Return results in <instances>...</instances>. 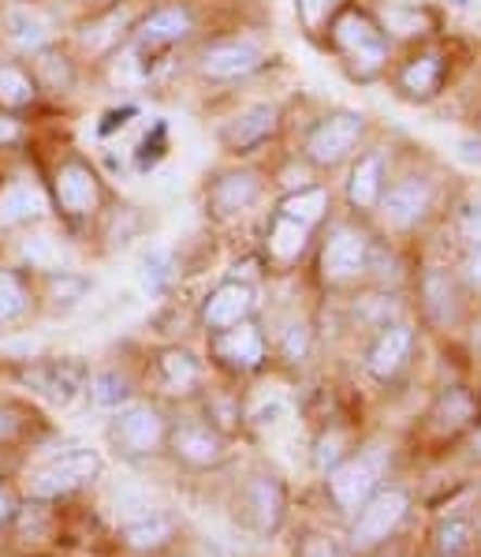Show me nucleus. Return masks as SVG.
<instances>
[{"label":"nucleus","mask_w":481,"mask_h":557,"mask_svg":"<svg viewBox=\"0 0 481 557\" xmlns=\"http://www.w3.org/2000/svg\"><path fill=\"white\" fill-rule=\"evenodd\" d=\"M474 453H478V457H481V431L474 434Z\"/></svg>","instance_id":"49530a36"},{"label":"nucleus","mask_w":481,"mask_h":557,"mask_svg":"<svg viewBox=\"0 0 481 557\" xmlns=\"http://www.w3.org/2000/svg\"><path fill=\"white\" fill-rule=\"evenodd\" d=\"M157 374L161 382H165L168 393H187L194 389L202 379V363L194 352H187V348H165L157 359Z\"/></svg>","instance_id":"a878e982"},{"label":"nucleus","mask_w":481,"mask_h":557,"mask_svg":"<svg viewBox=\"0 0 481 557\" xmlns=\"http://www.w3.org/2000/svg\"><path fill=\"white\" fill-rule=\"evenodd\" d=\"M407 505H410V498L403 491H396V486L377 491L374 498H366L355 528H351V543H355V550H374V546H381L384 539L403 524Z\"/></svg>","instance_id":"1a4fd4ad"},{"label":"nucleus","mask_w":481,"mask_h":557,"mask_svg":"<svg viewBox=\"0 0 481 557\" xmlns=\"http://www.w3.org/2000/svg\"><path fill=\"white\" fill-rule=\"evenodd\" d=\"M23 382H27L34 393L49 397L53 405L67 408L86 389V382H90V371H86L83 359H46V363L27 367Z\"/></svg>","instance_id":"ddd939ff"},{"label":"nucleus","mask_w":481,"mask_h":557,"mask_svg":"<svg viewBox=\"0 0 481 557\" xmlns=\"http://www.w3.org/2000/svg\"><path fill=\"white\" fill-rule=\"evenodd\" d=\"M46 210H49V199L30 180H12L8 187H0V228L27 225V221L41 218Z\"/></svg>","instance_id":"5701e85b"},{"label":"nucleus","mask_w":481,"mask_h":557,"mask_svg":"<svg viewBox=\"0 0 481 557\" xmlns=\"http://www.w3.org/2000/svg\"><path fill=\"white\" fill-rule=\"evenodd\" d=\"M246 512H251L254 528L262 535L280 528V517H283V491L277 479H251L246 486Z\"/></svg>","instance_id":"b1692460"},{"label":"nucleus","mask_w":481,"mask_h":557,"mask_svg":"<svg viewBox=\"0 0 481 557\" xmlns=\"http://www.w3.org/2000/svg\"><path fill=\"white\" fill-rule=\"evenodd\" d=\"M194 30V12L183 4H165L157 12H150L139 23V49H161V46H176V41L191 38Z\"/></svg>","instance_id":"6ab92c4d"},{"label":"nucleus","mask_w":481,"mask_h":557,"mask_svg":"<svg viewBox=\"0 0 481 557\" xmlns=\"http://www.w3.org/2000/svg\"><path fill=\"white\" fill-rule=\"evenodd\" d=\"M34 79L23 67H15V64H0V106H8V109H23V106H30L34 101Z\"/></svg>","instance_id":"2f4dec72"},{"label":"nucleus","mask_w":481,"mask_h":557,"mask_svg":"<svg viewBox=\"0 0 481 557\" xmlns=\"http://www.w3.org/2000/svg\"><path fill=\"white\" fill-rule=\"evenodd\" d=\"M277 213L299 221V225H306V228H317V225H325L332 213V191L325 184H306V187H295V191H283L277 202Z\"/></svg>","instance_id":"4be33fe9"},{"label":"nucleus","mask_w":481,"mask_h":557,"mask_svg":"<svg viewBox=\"0 0 481 557\" xmlns=\"http://www.w3.org/2000/svg\"><path fill=\"white\" fill-rule=\"evenodd\" d=\"M15 139H20V124L8 120V116H0V143H15Z\"/></svg>","instance_id":"c03bdc74"},{"label":"nucleus","mask_w":481,"mask_h":557,"mask_svg":"<svg viewBox=\"0 0 481 557\" xmlns=\"http://www.w3.org/2000/svg\"><path fill=\"white\" fill-rule=\"evenodd\" d=\"M280 352L283 359H291V363L306 359V352H311V330H306L303 322H288L280 333Z\"/></svg>","instance_id":"58836bf2"},{"label":"nucleus","mask_w":481,"mask_h":557,"mask_svg":"<svg viewBox=\"0 0 481 557\" xmlns=\"http://www.w3.org/2000/svg\"><path fill=\"white\" fill-rule=\"evenodd\" d=\"M53 187H56L60 210H64L67 218H86V213H93V210H98V202H101V180L79 158L64 161V165L56 169Z\"/></svg>","instance_id":"4468645a"},{"label":"nucleus","mask_w":481,"mask_h":557,"mask_svg":"<svg viewBox=\"0 0 481 557\" xmlns=\"http://www.w3.org/2000/svg\"><path fill=\"white\" fill-rule=\"evenodd\" d=\"M384 184H389V153L381 147L358 150L355 158H351L347 187H343L347 206L355 213H374L384 195Z\"/></svg>","instance_id":"f8f14e48"},{"label":"nucleus","mask_w":481,"mask_h":557,"mask_svg":"<svg viewBox=\"0 0 481 557\" xmlns=\"http://www.w3.org/2000/svg\"><path fill=\"white\" fill-rule=\"evenodd\" d=\"M463 273H467V285L481 293V244H470L467 262H463Z\"/></svg>","instance_id":"79ce46f5"},{"label":"nucleus","mask_w":481,"mask_h":557,"mask_svg":"<svg viewBox=\"0 0 481 557\" xmlns=\"http://www.w3.org/2000/svg\"><path fill=\"white\" fill-rule=\"evenodd\" d=\"M280 127H283V109L277 101H251V106L231 113L225 124L217 127V139H220V147L228 153H236V158H251V153H257L277 139Z\"/></svg>","instance_id":"39448f33"},{"label":"nucleus","mask_w":481,"mask_h":557,"mask_svg":"<svg viewBox=\"0 0 481 557\" xmlns=\"http://www.w3.org/2000/svg\"><path fill=\"white\" fill-rule=\"evenodd\" d=\"M470 416H474V400H470L467 389H448L441 400H436V423H441L444 431L463 426Z\"/></svg>","instance_id":"f704fd0d"},{"label":"nucleus","mask_w":481,"mask_h":557,"mask_svg":"<svg viewBox=\"0 0 481 557\" xmlns=\"http://www.w3.org/2000/svg\"><path fill=\"white\" fill-rule=\"evenodd\" d=\"M265 49L246 34H231V38H217L199 53V75L210 83H239L251 79L254 72L265 67Z\"/></svg>","instance_id":"423d86ee"},{"label":"nucleus","mask_w":481,"mask_h":557,"mask_svg":"<svg viewBox=\"0 0 481 557\" xmlns=\"http://www.w3.org/2000/svg\"><path fill=\"white\" fill-rule=\"evenodd\" d=\"M139 273H142L145 293H150V296L165 293L168 281H172V255L165 251V247H150V251H145V259H142V270Z\"/></svg>","instance_id":"c9c22d12"},{"label":"nucleus","mask_w":481,"mask_h":557,"mask_svg":"<svg viewBox=\"0 0 481 557\" xmlns=\"http://www.w3.org/2000/svg\"><path fill=\"white\" fill-rule=\"evenodd\" d=\"M366 127L369 124L358 109H329L303 135V161L314 173H332V169L347 165L363 150Z\"/></svg>","instance_id":"f03ea898"},{"label":"nucleus","mask_w":481,"mask_h":557,"mask_svg":"<svg viewBox=\"0 0 481 557\" xmlns=\"http://www.w3.org/2000/svg\"><path fill=\"white\" fill-rule=\"evenodd\" d=\"M436 206V184L426 173H400L392 184H384V195L377 202L381 221L392 233H415L418 225H426L429 213Z\"/></svg>","instance_id":"20e7f679"},{"label":"nucleus","mask_w":481,"mask_h":557,"mask_svg":"<svg viewBox=\"0 0 481 557\" xmlns=\"http://www.w3.org/2000/svg\"><path fill=\"white\" fill-rule=\"evenodd\" d=\"M254 299H257L254 285H246V281H225V285H217L202 299V325L213 333L231 330V325L251 319Z\"/></svg>","instance_id":"dca6fc26"},{"label":"nucleus","mask_w":481,"mask_h":557,"mask_svg":"<svg viewBox=\"0 0 481 557\" xmlns=\"http://www.w3.org/2000/svg\"><path fill=\"white\" fill-rule=\"evenodd\" d=\"M474 543V528L463 517H448L436 524V554L441 557H463Z\"/></svg>","instance_id":"473e14b6"},{"label":"nucleus","mask_w":481,"mask_h":557,"mask_svg":"<svg viewBox=\"0 0 481 557\" xmlns=\"http://www.w3.org/2000/svg\"><path fill=\"white\" fill-rule=\"evenodd\" d=\"M311 239H314V228L299 225V221H291L273 210L269 228H265V255H269V262H277V265H295L306 251H311Z\"/></svg>","instance_id":"aec40b11"},{"label":"nucleus","mask_w":481,"mask_h":557,"mask_svg":"<svg viewBox=\"0 0 481 557\" xmlns=\"http://www.w3.org/2000/svg\"><path fill=\"white\" fill-rule=\"evenodd\" d=\"M303 557H340V550L329 543V539L314 535V539H306V543H303Z\"/></svg>","instance_id":"37998d69"},{"label":"nucleus","mask_w":481,"mask_h":557,"mask_svg":"<svg viewBox=\"0 0 481 557\" xmlns=\"http://www.w3.org/2000/svg\"><path fill=\"white\" fill-rule=\"evenodd\" d=\"M381 27H384V34H403V38H418V34H426V27H429V15L422 12V8H415V4H389L384 8L381 15Z\"/></svg>","instance_id":"c756f323"},{"label":"nucleus","mask_w":481,"mask_h":557,"mask_svg":"<svg viewBox=\"0 0 481 557\" xmlns=\"http://www.w3.org/2000/svg\"><path fill=\"white\" fill-rule=\"evenodd\" d=\"M422 299H426V311H429V319L433 322H448L452 314H455V293H452V281H448V273L444 270H426V277H422Z\"/></svg>","instance_id":"cd10ccee"},{"label":"nucleus","mask_w":481,"mask_h":557,"mask_svg":"<svg viewBox=\"0 0 481 557\" xmlns=\"http://www.w3.org/2000/svg\"><path fill=\"white\" fill-rule=\"evenodd\" d=\"M98 475H101V457L93 449L60 453L56 460H49V465L30 479V494L34 498H60V494L79 491V486H86Z\"/></svg>","instance_id":"9d476101"},{"label":"nucleus","mask_w":481,"mask_h":557,"mask_svg":"<svg viewBox=\"0 0 481 557\" xmlns=\"http://www.w3.org/2000/svg\"><path fill=\"white\" fill-rule=\"evenodd\" d=\"M4 517H8V498L0 494V520H4Z\"/></svg>","instance_id":"a18cd8bd"},{"label":"nucleus","mask_w":481,"mask_h":557,"mask_svg":"<svg viewBox=\"0 0 481 557\" xmlns=\"http://www.w3.org/2000/svg\"><path fill=\"white\" fill-rule=\"evenodd\" d=\"M49 296H53L56 307H75L83 304L86 296H90V281L79 277V273H67V270H56L53 281H49Z\"/></svg>","instance_id":"e433bc0d"},{"label":"nucleus","mask_w":481,"mask_h":557,"mask_svg":"<svg viewBox=\"0 0 481 557\" xmlns=\"http://www.w3.org/2000/svg\"><path fill=\"white\" fill-rule=\"evenodd\" d=\"M459 233L467 244H481V195L459 210Z\"/></svg>","instance_id":"a19ab883"},{"label":"nucleus","mask_w":481,"mask_h":557,"mask_svg":"<svg viewBox=\"0 0 481 557\" xmlns=\"http://www.w3.org/2000/svg\"><path fill=\"white\" fill-rule=\"evenodd\" d=\"M389 465V449L381 445H369L358 457L343 460L329 471V494L337 498L340 509H363L366 498L377 494V483H381V471Z\"/></svg>","instance_id":"0eeeda50"},{"label":"nucleus","mask_w":481,"mask_h":557,"mask_svg":"<svg viewBox=\"0 0 481 557\" xmlns=\"http://www.w3.org/2000/svg\"><path fill=\"white\" fill-rule=\"evenodd\" d=\"M325 46L337 53L340 67L355 83H377L389 75L392 64V38L384 34L381 20L358 4H343L337 20L325 30Z\"/></svg>","instance_id":"f257e3e1"},{"label":"nucleus","mask_w":481,"mask_h":557,"mask_svg":"<svg viewBox=\"0 0 481 557\" xmlns=\"http://www.w3.org/2000/svg\"><path fill=\"white\" fill-rule=\"evenodd\" d=\"M369 247L374 239L363 225L355 221H332L325 228L321 244H317V273H321L325 285L340 288L358 281L369 270Z\"/></svg>","instance_id":"7ed1b4c3"},{"label":"nucleus","mask_w":481,"mask_h":557,"mask_svg":"<svg viewBox=\"0 0 481 557\" xmlns=\"http://www.w3.org/2000/svg\"><path fill=\"white\" fill-rule=\"evenodd\" d=\"M347 0H295V20L306 38H321Z\"/></svg>","instance_id":"c85d7f7f"},{"label":"nucleus","mask_w":481,"mask_h":557,"mask_svg":"<svg viewBox=\"0 0 481 557\" xmlns=\"http://www.w3.org/2000/svg\"><path fill=\"white\" fill-rule=\"evenodd\" d=\"M213 356L231 371H257L265 363V333L257 322H239L231 330L213 333Z\"/></svg>","instance_id":"2eb2a0df"},{"label":"nucleus","mask_w":481,"mask_h":557,"mask_svg":"<svg viewBox=\"0 0 481 557\" xmlns=\"http://www.w3.org/2000/svg\"><path fill=\"white\" fill-rule=\"evenodd\" d=\"M127 379L124 374H116V371H105V374H98L90 385V397L98 400L101 408H119L127 400Z\"/></svg>","instance_id":"4c0bfd02"},{"label":"nucleus","mask_w":481,"mask_h":557,"mask_svg":"<svg viewBox=\"0 0 481 557\" xmlns=\"http://www.w3.org/2000/svg\"><path fill=\"white\" fill-rule=\"evenodd\" d=\"M4 27H8V41H12L15 49H23V53H38V49H46L49 38H53L49 20L38 12H30V8H15V12H8Z\"/></svg>","instance_id":"393cba45"},{"label":"nucleus","mask_w":481,"mask_h":557,"mask_svg":"<svg viewBox=\"0 0 481 557\" xmlns=\"http://www.w3.org/2000/svg\"><path fill=\"white\" fill-rule=\"evenodd\" d=\"M246 419H251L257 431H277V426H283L291 419V400L277 389L262 393V397L251 405V411H246Z\"/></svg>","instance_id":"7c9ffc66"},{"label":"nucleus","mask_w":481,"mask_h":557,"mask_svg":"<svg viewBox=\"0 0 481 557\" xmlns=\"http://www.w3.org/2000/svg\"><path fill=\"white\" fill-rule=\"evenodd\" d=\"M168 535H172V524L153 509L142 512V517H135V520H124V539L135 546V550H157Z\"/></svg>","instance_id":"bb28decb"},{"label":"nucleus","mask_w":481,"mask_h":557,"mask_svg":"<svg viewBox=\"0 0 481 557\" xmlns=\"http://www.w3.org/2000/svg\"><path fill=\"white\" fill-rule=\"evenodd\" d=\"M444 72H448V64H444V53L441 49H415L407 60H400L396 72H392V87L403 101H415V106H426V101H433L436 94L444 87Z\"/></svg>","instance_id":"9b49d317"},{"label":"nucleus","mask_w":481,"mask_h":557,"mask_svg":"<svg viewBox=\"0 0 481 557\" xmlns=\"http://www.w3.org/2000/svg\"><path fill=\"white\" fill-rule=\"evenodd\" d=\"M172 449H176V457L191 468H210L225 457V442H220V434L210 431L205 423L176 426V434H172Z\"/></svg>","instance_id":"412c9836"},{"label":"nucleus","mask_w":481,"mask_h":557,"mask_svg":"<svg viewBox=\"0 0 481 557\" xmlns=\"http://www.w3.org/2000/svg\"><path fill=\"white\" fill-rule=\"evenodd\" d=\"M113 438L124 453H153L165 438V419L157 416L150 405H127L124 411H116L113 419Z\"/></svg>","instance_id":"f3484780"},{"label":"nucleus","mask_w":481,"mask_h":557,"mask_svg":"<svg viewBox=\"0 0 481 557\" xmlns=\"http://www.w3.org/2000/svg\"><path fill=\"white\" fill-rule=\"evenodd\" d=\"M265 195V180L254 169H228V173H217L213 184L205 187V210L217 221H236L243 218L246 210H254Z\"/></svg>","instance_id":"6e6552de"},{"label":"nucleus","mask_w":481,"mask_h":557,"mask_svg":"<svg viewBox=\"0 0 481 557\" xmlns=\"http://www.w3.org/2000/svg\"><path fill=\"white\" fill-rule=\"evenodd\" d=\"M27 314V288L20 285V277L8 270H0V325L20 322Z\"/></svg>","instance_id":"72a5a7b5"},{"label":"nucleus","mask_w":481,"mask_h":557,"mask_svg":"<svg viewBox=\"0 0 481 557\" xmlns=\"http://www.w3.org/2000/svg\"><path fill=\"white\" fill-rule=\"evenodd\" d=\"M410 352H415V330L403 322L384 325L366 352V371L374 374L377 382H389L403 371V363L410 359Z\"/></svg>","instance_id":"a211bd4d"},{"label":"nucleus","mask_w":481,"mask_h":557,"mask_svg":"<svg viewBox=\"0 0 481 557\" xmlns=\"http://www.w3.org/2000/svg\"><path fill=\"white\" fill-rule=\"evenodd\" d=\"M23 255L34 262V265H41V270H53V265H60V251H56V244L49 236H34L27 239V247H23Z\"/></svg>","instance_id":"ea45409f"}]
</instances>
